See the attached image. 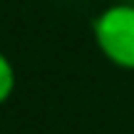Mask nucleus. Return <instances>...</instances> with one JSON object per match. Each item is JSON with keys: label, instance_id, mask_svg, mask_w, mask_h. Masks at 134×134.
Wrapping results in <instances>:
<instances>
[{"label": "nucleus", "instance_id": "1", "mask_svg": "<svg viewBox=\"0 0 134 134\" xmlns=\"http://www.w3.org/2000/svg\"><path fill=\"white\" fill-rule=\"evenodd\" d=\"M99 55L119 70L134 72V3H112L92 20Z\"/></svg>", "mask_w": 134, "mask_h": 134}, {"label": "nucleus", "instance_id": "2", "mask_svg": "<svg viewBox=\"0 0 134 134\" xmlns=\"http://www.w3.org/2000/svg\"><path fill=\"white\" fill-rule=\"evenodd\" d=\"M15 85H18V72H15V65L10 62V57L0 50V107L13 97Z\"/></svg>", "mask_w": 134, "mask_h": 134}]
</instances>
